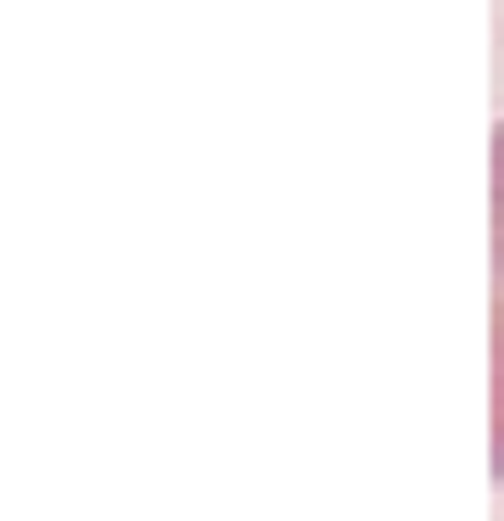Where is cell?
Segmentation results:
<instances>
[{
	"label": "cell",
	"mask_w": 504,
	"mask_h": 521,
	"mask_svg": "<svg viewBox=\"0 0 504 521\" xmlns=\"http://www.w3.org/2000/svg\"><path fill=\"white\" fill-rule=\"evenodd\" d=\"M493 477L504 482V286L493 292Z\"/></svg>",
	"instance_id": "obj_1"
},
{
	"label": "cell",
	"mask_w": 504,
	"mask_h": 521,
	"mask_svg": "<svg viewBox=\"0 0 504 521\" xmlns=\"http://www.w3.org/2000/svg\"><path fill=\"white\" fill-rule=\"evenodd\" d=\"M493 269L504 286V124L493 129Z\"/></svg>",
	"instance_id": "obj_2"
}]
</instances>
